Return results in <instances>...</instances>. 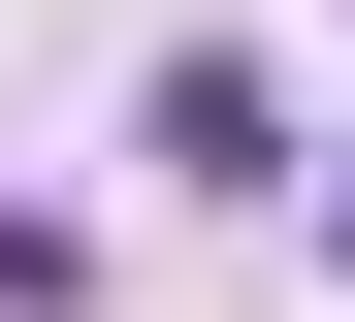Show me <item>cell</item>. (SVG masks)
<instances>
[{
  "instance_id": "7a4b0ae2",
  "label": "cell",
  "mask_w": 355,
  "mask_h": 322,
  "mask_svg": "<svg viewBox=\"0 0 355 322\" xmlns=\"http://www.w3.org/2000/svg\"><path fill=\"white\" fill-rule=\"evenodd\" d=\"M323 258H355V161H323Z\"/></svg>"
},
{
  "instance_id": "6da1fadb",
  "label": "cell",
  "mask_w": 355,
  "mask_h": 322,
  "mask_svg": "<svg viewBox=\"0 0 355 322\" xmlns=\"http://www.w3.org/2000/svg\"><path fill=\"white\" fill-rule=\"evenodd\" d=\"M162 193H291V97L259 64H162Z\"/></svg>"
}]
</instances>
